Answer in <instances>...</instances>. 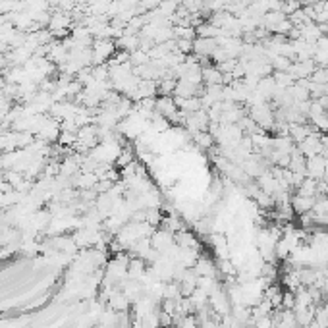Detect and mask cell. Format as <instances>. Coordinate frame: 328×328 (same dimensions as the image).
<instances>
[{
  "instance_id": "obj_1",
  "label": "cell",
  "mask_w": 328,
  "mask_h": 328,
  "mask_svg": "<svg viewBox=\"0 0 328 328\" xmlns=\"http://www.w3.org/2000/svg\"><path fill=\"white\" fill-rule=\"evenodd\" d=\"M114 43L112 41H108V39H99V41H95V44H93V51H91V54H93V62H95L97 66L99 64H103V62H106L108 58H112L114 56Z\"/></svg>"
},
{
  "instance_id": "obj_2",
  "label": "cell",
  "mask_w": 328,
  "mask_h": 328,
  "mask_svg": "<svg viewBox=\"0 0 328 328\" xmlns=\"http://www.w3.org/2000/svg\"><path fill=\"white\" fill-rule=\"evenodd\" d=\"M305 172H307V178H313V180L320 181L324 178V156L322 155H315L309 156L307 162H305Z\"/></svg>"
},
{
  "instance_id": "obj_3",
  "label": "cell",
  "mask_w": 328,
  "mask_h": 328,
  "mask_svg": "<svg viewBox=\"0 0 328 328\" xmlns=\"http://www.w3.org/2000/svg\"><path fill=\"white\" fill-rule=\"evenodd\" d=\"M216 46H218V44H216L215 39H203V37H199L197 41H193V52H195V56H201V58L213 56Z\"/></svg>"
},
{
  "instance_id": "obj_4",
  "label": "cell",
  "mask_w": 328,
  "mask_h": 328,
  "mask_svg": "<svg viewBox=\"0 0 328 328\" xmlns=\"http://www.w3.org/2000/svg\"><path fill=\"white\" fill-rule=\"evenodd\" d=\"M299 31H301V39L303 41H307V43H317L320 37H322V31H320V26L317 24H307V26L299 27Z\"/></svg>"
},
{
  "instance_id": "obj_5",
  "label": "cell",
  "mask_w": 328,
  "mask_h": 328,
  "mask_svg": "<svg viewBox=\"0 0 328 328\" xmlns=\"http://www.w3.org/2000/svg\"><path fill=\"white\" fill-rule=\"evenodd\" d=\"M203 81L207 85H222V72L218 66H205L203 68Z\"/></svg>"
},
{
  "instance_id": "obj_6",
  "label": "cell",
  "mask_w": 328,
  "mask_h": 328,
  "mask_svg": "<svg viewBox=\"0 0 328 328\" xmlns=\"http://www.w3.org/2000/svg\"><path fill=\"white\" fill-rule=\"evenodd\" d=\"M313 205H315V197H303V195H295L294 199H292V207H294L295 213H309V210H313Z\"/></svg>"
},
{
  "instance_id": "obj_7",
  "label": "cell",
  "mask_w": 328,
  "mask_h": 328,
  "mask_svg": "<svg viewBox=\"0 0 328 328\" xmlns=\"http://www.w3.org/2000/svg\"><path fill=\"white\" fill-rule=\"evenodd\" d=\"M274 81H276V85L280 89H288V87H292L295 83V79L288 74V72H274Z\"/></svg>"
},
{
  "instance_id": "obj_8",
  "label": "cell",
  "mask_w": 328,
  "mask_h": 328,
  "mask_svg": "<svg viewBox=\"0 0 328 328\" xmlns=\"http://www.w3.org/2000/svg\"><path fill=\"white\" fill-rule=\"evenodd\" d=\"M6 87V81H4V78H0V89H4Z\"/></svg>"
},
{
  "instance_id": "obj_9",
  "label": "cell",
  "mask_w": 328,
  "mask_h": 328,
  "mask_svg": "<svg viewBox=\"0 0 328 328\" xmlns=\"http://www.w3.org/2000/svg\"><path fill=\"white\" fill-rule=\"evenodd\" d=\"M78 4H85V2H91V0H76Z\"/></svg>"
}]
</instances>
